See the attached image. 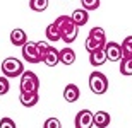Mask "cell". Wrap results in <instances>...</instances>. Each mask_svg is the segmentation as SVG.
<instances>
[{"mask_svg":"<svg viewBox=\"0 0 132 128\" xmlns=\"http://www.w3.org/2000/svg\"><path fill=\"white\" fill-rule=\"evenodd\" d=\"M55 24H57V27H59L60 40L64 41V43L70 44V43L76 41L79 27L74 24V21L70 19L69 15H60V17H57V19H55Z\"/></svg>","mask_w":132,"mask_h":128,"instance_id":"1","label":"cell"},{"mask_svg":"<svg viewBox=\"0 0 132 128\" xmlns=\"http://www.w3.org/2000/svg\"><path fill=\"white\" fill-rule=\"evenodd\" d=\"M2 74L5 75V77H9V79H12V77H19L22 72H24V65H22V62L21 60H17L15 56H9V58H5L4 62H2Z\"/></svg>","mask_w":132,"mask_h":128,"instance_id":"2","label":"cell"},{"mask_svg":"<svg viewBox=\"0 0 132 128\" xmlns=\"http://www.w3.org/2000/svg\"><path fill=\"white\" fill-rule=\"evenodd\" d=\"M106 43V36H105V29L103 27H93L88 34V40H86V50L88 51H93L96 48H101Z\"/></svg>","mask_w":132,"mask_h":128,"instance_id":"3","label":"cell"},{"mask_svg":"<svg viewBox=\"0 0 132 128\" xmlns=\"http://www.w3.org/2000/svg\"><path fill=\"white\" fill-rule=\"evenodd\" d=\"M21 92H38L39 91V79L38 75L28 70L21 74Z\"/></svg>","mask_w":132,"mask_h":128,"instance_id":"4","label":"cell"},{"mask_svg":"<svg viewBox=\"0 0 132 128\" xmlns=\"http://www.w3.org/2000/svg\"><path fill=\"white\" fill-rule=\"evenodd\" d=\"M89 87L94 94H105L108 91V79L101 72H93L89 75Z\"/></svg>","mask_w":132,"mask_h":128,"instance_id":"5","label":"cell"},{"mask_svg":"<svg viewBox=\"0 0 132 128\" xmlns=\"http://www.w3.org/2000/svg\"><path fill=\"white\" fill-rule=\"evenodd\" d=\"M22 58L28 60L29 63H38L41 62L39 58V51H38V44L34 41H26L22 44Z\"/></svg>","mask_w":132,"mask_h":128,"instance_id":"6","label":"cell"},{"mask_svg":"<svg viewBox=\"0 0 132 128\" xmlns=\"http://www.w3.org/2000/svg\"><path fill=\"white\" fill-rule=\"evenodd\" d=\"M105 53H106V60L110 62H120L122 58V46L115 41L105 43Z\"/></svg>","mask_w":132,"mask_h":128,"instance_id":"7","label":"cell"},{"mask_svg":"<svg viewBox=\"0 0 132 128\" xmlns=\"http://www.w3.org/2000/svg\"><path fill=\"white\" fill-rule=\"evenodd\" d=\"M41 62H43L46 67H55V65L60 63V56H59V50L55 48V46H50L46 48L43 55H41Z\"/></svg>","mask_w":132,"mask_h":128,"instance_id":"8","label":"cell"},{"mask_svg":"<svg viewBox=\"0 0 132 128\" xmlns=\"http://www.w3.org/2000/svg\"><path fill=\"white\" fill-rule=\"evenodd\" d=\"M93 126V113L89 109H81L76 114V128H91Z\"/></svg>","mask_w":132,"mask_h":128,"instance_id":"9","label":"cell"},{"mask_svg":"<svg viewBox=\"0 0 132 128\" xmlns=\"http://www.w3.org/2000/svg\"><path fill=\"white\" fill-rule=\"evenodd\" d=\"M106 62V53H105V46L96 48L93 51H89V63L93 67H101Z\"/></svg>","mask_w":132,"mask_h":128,"instance_id":"10","label":"cell"},{"mask_svg":"<svg viewBox=\"0 0 132 128\" xmlns=\"http://www.w3.org/2000/svg\"><path fill=\"white\" fill-rule=\"evenodd\" d=\"M19 101H21L22 106H26V108H33V106H36L38 101H39V92H21Z\"/></svg>","mask_w":132,"mask_h":128,"instance_id":"11","label":"cell"},{"mask_svg":"<svg viewBox=\"0 0 132 128\" xmlns=\"http://www.w3.org/2000/svg\"><path fill=\"white\" fill-rule=\"evenodd\" d=\"M70 19L74 21V24L77 26V27H82V26L88 24L89 21V15H88V10L86 9H76L70 15Z\"/></svg>","mask_w":132,"mask_h":128,"instance_id":"12","label":"cell"},{"mask_svg":"<svg viewBox=\"0 0 132 128\" xmlns=\"http://www.w3.org/2000/svg\"><path fill=\"white\" fill-rule=\"evenodd\" d=\"M79 96H81V91H79V87L76 84H69L64 89V99L67 103H76L79 99Z\"/></svg>","mask_w":132,"mask_h":128,"instance_id":"13","label":"cell"},{"mask_svg":"<svg viewBox=\"0 0 132 128\" xmlns=\"http://www.w3.org/2000/svg\"><path fill=\"white\" fill-rule=\"evenodd\" d=\"M93 125H96L98 128H106L110 126V114L106 111H98L93 113Z\"/></svg>","mask_w":132,"mask_h":128,"instance_id":"14","label":"cell"},{"mask_svg":"<svg viewBox=\"0 0 132 128\" xmlns=\"http://www.w3.org/2000/svg\"><path fill=\"white\" fill-rule=\"evenodd\" d=\"M59 56H60V62L64 65H72L76 62V51L72 48H69V46H65L64 50H60Z\"/></svg>","mask_w":132,"mask_h":128,"instance_id":"15","label":"cell"},{"mask_svg":"<svg viewBox=\"0 0 132 128\" xmlns=\"http://www.w3.org/2000/svg\"><path fill=\"white\" fill-rule=\"evenodd\" d=\"M28 41L26 38V33L22 29H12L10 33V43L14 44V46H22V44Z\"/></svg>","mask_w":132,"mask_h":128,"instance_id":"16","label":"cell"},{"mask_svg":"<svg viewBox=\"0 0 132 128\" xmlns=\"http://www.w3.org/2000/svg\"><path fill=\"white\" fill-rule=\"evenodd\" d=\"M120 74L122 75H132V55L120 58Z\"/></svg>","mask_w":132,"mask_h":128,"instance_id":"17","label":"cell"},{"mask_svg":"<svg viewBox=\"0 0 132 128\" xmlns=\"http://www.w3.org/2000/svg\"><path fill=\"white\" fill-rule=\"evenodd\" d=\"M46 38H48L52 43L60 41V31H59V27H57V24H55V22H52V24L46 27Z\"/></svg>","mask_w":132,"mask_h":128,"instance_id":"18","label":"cell"},{"mask_svg":"<svg viewBox=\"0 0 132 128\" xmlns=\"http://www.w3.org/2000/svg\"><path fill=\"white\" fill-rule=\"evenodd\" d=\"M29 7L34 12H43L48 7V0H29Z\"/></svg>","mask_w":132,"mask_h":128,"instance_id":"19","label":"cell"},{"mask_svg":"<svg viewBox=\"0 0 132 128\" xmlns=\"http://www.w3.org/2000/svg\"><path fill=\"white\" fill-rule=\"evenodd\" d=\"M120 46H122V56H129V55H132V36H127Z\"/></svg>","mask_w":132,"mask_h":128,"instance_id":"20","label":"cell"},{"mask_svg":"<svg viewBox=\"0 0 132 128\" xmlns=\"http://www.w3.org/2000/svg\"><path fill=\"white\" fill-rule=\"evenodd\" d=\"M81 4H82V9L89 10H96L100 7V0H81Z\"/></svg>","mask_w":132,"mask_h":128,"instance_id":"21","label":"cell"},{"mask_svg":"<svg viewBox=\"0 0 132 128\" xmlns=\"http://www.w3.org/2000/svg\"><path fill=\"white\" fill-rule=\"evenodd\" d=\"M9 77H5V75H2L0 77V96H5V94L9 92Z\"/></svg>","mask_w":132,"mask_h":128,"instance_id":"22","label":"cell"},{"mask_svg":"<svg viewBox=\"0 0 132 128\" xmlns=\"http://www.w3.org/2000/svg\"><path fill=\"white\" fill-rule=\"evenodd\" d=\"M43 128H62V123H60L59 118H48L45 121Z\"/></svg>","mask_w":132,"mask_h":128,"instance_id":"23","label":"cell"},{"mask_svg":"<svg viewBox=\"0 0 132 128\" xmlns=\"http://www.w3.org/2000/svg\"><path fill=\"white\" fill-rule=\"evenodd\" d=\"M0 128H15V123H14V120H10V118H2L0 120Z\"/></svg>","mask_w":132,"mask_h":128,"instance_id":"24","label":"cell"},{"mask_svg":"<svg viewBox=\"0 0 132 128\" xmlns=\"http://www.w3.org/2000/svg\"><path fill=\"white\" fill-rule=\"evenodd\" d=\"M106 128H108V126H106Z\"/></svg>","mask_w":132,"mask_h":128,"instance_id":"25","label":"cell"}]
</instances>
